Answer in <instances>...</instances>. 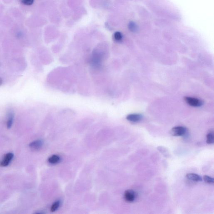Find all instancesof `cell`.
<instances>
[{"instance_id": "1", "label": "cell", "mask_w": 214, "mask_h": 214, "mask_svg": "<svg viewBox=\"0 0 214 214\" xmlns=\"http://www.w3.org/2000/svg\"><path fill=\"white\" fill-rule=\"evenodd\" d=\"M187 132V129L181 126L175 127L170 130V134L174 136H184Z\"/></svg>"}, {"instance_id": "2", "label": "cell", "mask_w": 214, "mask_h": 214, "mask_svg": "<svg viewBox=\"0 0 214 214\" xmlns=\"http://www.w3.org/2000/svg\"><path fill=\"white\" fill-rule=\"evenodd\" d=\"M185 100L188 105L193 107H200L203 104V102L202 100L192 97H185Z\"/></svg>"}, {"instance_id": "3", "label": "cell", "mask_w": 214, "mask_h": 214, "mask_svg": "<svg viewBox=\"0 0 214 214\" xmlns=\"http://www.w3.org/2000/svg\"><path fill=\"white\" fill-rule=\"evenodd\" d=\"M14 155L12 153H8L5 154L3 158L0 160V167H7L13 158Z\"/></svg>"}, {"instance_id": "4", "label": "cell", "mask_w": 214, "mask_h": 214, "mask_svg": "<svg viewBox=\"0 0 214 214\" xmlns=\"http://www.w3.org/2000/svg\"><path fill=\"white\" fill-rule=\"evenodd\" d=\"M136 193L134 190L128 189L124 193V197L125 200L128 203H132L136 199Z\"/></svg>"}, {"instance_id": "5", "label": "cell", "mask_w": 214, "mask_h": 214, "mask_svg": "<svg viewBox=\"0 0 214 214\" xmlns=\"http://www.w3.org/2000/svg\"><path fill=\"white\" fill-rule=\"evenodd\" d=\"M43 145V141L42 140H34L29 145L30 148L31 150H39Z\"/></svg>"}, {"instance_id": "6", "label": "cell", "mask_w": 214, "mask_h": 214, "mask_svg": "<svg viewBox=\"0 0 214 214\" xmlns=\"http://www.w3.org/2000/svg\"><path fill=\"white\" fill-rule=\"evenodd\" d=\"M143 118L142 115L139 114H131L128 115L126 119L130 122L133 123L139 122Z\"/></svg>"}, {"instance_id": "7", "label": "cell", "mask_w": 214, "mask_h": 214, "mask_svg": "<svg viewBox=\"0 0 214 214\" xmlns=\"http://www.w3.org/2000/svg\"><path fill=\"white\" fill-rule=\"evenodd\" d=\"M186 178L189 180L195 182H200L202 181V178L200 176L194 173H189L186 175Z\"/></svg>"}, {"instance_id": "8", "label": "cell", "mask_w": 214, "mask_h": 214, "mask_svg": "<svg viewBox=\"0 0 214 214\" xmlns=\"http://www.w3.org/2000/svg\"><path fill=\"white\" fill-rule=\"evenodd\" d=\"M13 119H14V114L12 112H9L8 114V119L6 123V126L8 128H10L12 126L13 123Z\"/></svg>"}, {"instance_id": "9", "label": "cell", "mask_w": 214, "mask_h": 214, "mask_svg": "<svg viewBox=\"0 0 214 214\" xmlns=\"http://www.w3.org/2000/svg\"><path fill=\"white\" fill-rule=\"evenodd\" d=\"M60 160V156L57 155H53L48 158V162L50 164L54 165L58 163Z\"/></svg>"}, {"instance_id": "10", "label": "cell", "mask_w": 214, "mask_h": 214, "mask_svg": "<svg viewBox=\"0 0 214 214\" xmlns=\"http://www.w3.org/2000/svg\"><path fill=\"white\" fill-rule=\"evenodd\" d=\"M214 132L213 131H211L208 133L207 135L206 142L207 143L209 144H213L214 143Z\"/></svg>"}, {"instance_id": "11", "label": "cell", "mask_w": 214, "mask_h": 214, "mask_svg": "<svg viewBox=\"0 0 214 214\" xmlns=\"http://www.w3.org/2000/svg\"><path fill=\"white\" fill-rule=\"evenodd\" d=\"M60 205V201L54 202L53 205H51V212H55L56 210H58V209Z\"/></svg>"}, {"instance_id": "12", "label": "cell", "mask_w": 214, "mask_h": 214, "mask_svg": "<svg viewBox=\"0 0 214 214\" xmlns=\"http://www.w3.org/2000/svg\"><path fill=\"white\" fill-rule=\"evenodd\" d=\"M114 37L115 39L117 41H120L122 39L123 36L121 33L117 31L114 33Z\"/></svg>"}, {"instance_id": "13", "label": "cell", "mask_w": 214, "mask_h": 214, "mask_svg": "<svg viewBox=\"0 0 214 214\" xmlns=\"http://www.w3.org/2000/svg\"><path fill=\"white\" fill-rule=\"evenodd\" d=\"M203 179L205 182H206V183H209V184L214 183L213 178L211 177L208 176H204Z\"/></svg>"}, {"instance_id": "14", "label": "cell", "mask_w": 214, "mask_h": 214, "mask_svg": "<svg viewBox=\"0 0 214 214\" xmlns=\"http://www.w3.org/2000/svg\"><path fill=\"white\" fill-rule=\"evenodd\" d=\"M34 0H21V3L24 5H30L34 2Z\"/></svg>"}, {"instance_id": "15", "label": "cell", "mask_w": 214, "mask_h": 214, "mask_svg": "<svg viewBox=\"0 0 214 214\" xmlns=\"http://www.w3.org/2000/svg\"><path fill=\"white\" fill-rule=\"evenodd\" d=\"M2 83H3L2 79L1 78H0V86H1L2 84Z\"/></svg>"}]
</instances>
